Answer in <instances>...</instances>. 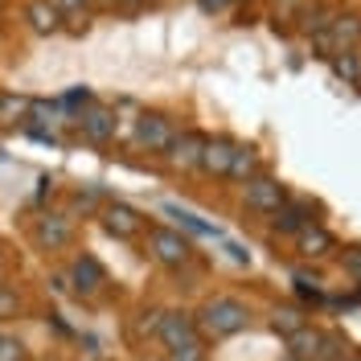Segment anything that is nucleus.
Returning <instances> with one entry per match:
<instances>
[{
	"instance_id": "f03ea898",
	"label": "nucleus",
	"mask_w": 361,
	"mask_h": 361,
	"mask_svg": "<svg viewBox=\"0 0 361 361\" xmlns=\"http://www.w3.org/2000/svg\"><path fill=\"white\" fill-rule=\"evenodd\" d=\"M152 247H157V259L169 263V267H177V263L189 259V243L180 238L177 230H152Z\"/></svg>"
},
{
	"instance_id": "0eeeda50",
	"label": "nucleus",
	"mask_w": 361,
	"mask_h": 361,
	"mask_svg": "<svg viewBox=\"0 0 361 361\" xmlns=\"http://www.w3.org/2000/svg\"><path fill=\"white\" fill-rule=\"evenodd\" d=\"M202 148H205V140L180 135V140L169 144V157H173V164H202Z\"/></svg>"
},
{
	"instance_id": "4468645a",
	"label": "nucleus",
	"mask_w": 361,
	"mask_h": 361,
	"mask_svg": "<svg viewBox=\"0 0 361 361\" xmlns=\"http://www.w3.org/2000/svg\"><path fill=\"white\" fill-rule=\"evenodd\" d=\"M164 209H169V214H173V218H177L180 226H189V230H193V234H205V238H209V234H214V238H218V230H214V226H205V222H197V218H193V214H185V209H177V205H164Z\"/></svg>"
},
{
	"instance_id": "f8f14e48",
	"label": "nucleus",
	"mask_w": 361,
	"mask_h": 361,
	"mask_svg": "<svg viewBox=\"0 0 361 361\" xmlns=\"http://www.w3.org/2000/svg\"><path fill=\"white\" fill-rule=\"evenodd\" d=\"M259 169V157L250 152V148H234V160H230V173L234 177H247V173H255Z\"/></svg>"
},
{
	"instance_id": "f3484780",
	"label": "nucleus",
	"mask_w": 361,
	"mask_h": 361,
	"mask_svg": "<svg viewBox=\"0 0 361 361\" xmlns=\"http://www.w3.org/2000/svg\"><path fill=\"white\" fill-rule=\"evenodd\" d=\"M333 33H337V42H353V37H357V33H361L357 17H341V21H337V29H333Z\"/></svg>"
},
{
	"instance_id": "9b49d317",
	"label": "nucleus",
	"mask_w": 361,
	"mask_h": 361,
	"mask_svg": "<svg viewBox=\"0 0 361 361\" xmlns=\"http://www.w3.org/2000/svg\"><path fill=\"white\" fill-rule=\"evenodd\" d=\"M74 275H78V288H87V292H94V288L103 283V267H99L94 259H78Z\"/></svg>"
},
{
	"instance_id": "393cba45",
	"label": "nucleus",
	"mask_w": 361,
	"mask_h": 361,
	"mask_svg": "<svg viewBox=\"0 0 361 361\" xmlns=\"http://www.w3.org/2000/svg\"><path fill=\"white\" fill-rule=\"evenodd\" d=\"M58 4H66V8H74V4H82V0H58Z\"/></svg>"
},
{
	"instance_id": "412c9836",
	"label": "nucleus",
	"mask_w": 361,
	"mask_h": 361,
	"mask_svg": "<svg viewBox=\"0 0 361 361\" xmlns=\"http://www.w3.org/2000/svg\"><path fill=\"white\" fill-rule=\"evenodd\" d=\"M21 345H13V341H0V361H21Z\"/></svg>"
},
{
	"instance_id": "5701e85b",
	"label": "nucleus",
	"mask_w": 361,
	"mask_h": 361,
	"mask_svg": "<svg viewBox=\"0 0 361 361\" xmlns=\"http://www.w3.org/2000/svg\"><path fill=\"white\" fill-rule=\"evenodd\" d=\"M202 8H205V13H222L226 0H202Z\"/></svg>"
},
{
	"instance_id": "6e6552de",
	"label": "nucleus",
	"mask_w": 361,
	"mask_h": 361,
	"mask_svg": "<svg viewBox=\"0 0 361 361\" xmlns=\"http://www.w3.org/2000/svg\"><path fill=\"white\" fill-rule=\"evenodd\" d=\"M107 230L119 234V238H132L135 230H140V218H135L128 205H111V209H107Z\"/></svg>"
},
{
	"instance_id": "7ed1b4c3",
	"label": "nucleus",
	"mask_w": 361,
	"mask_h": 361,
	"mask_svg": "<svg viewBox=\"0 0 361 361\" xmlns=\"http://www.w3.org/2000/svg\"><path fill=\"white\" fill-rule=\"evenodd\" d=\"M247 202L255 205V209H275V214H279V205H283V189H279L275 180L259 177V180H250L247 185Z\"/></svg>"
},
{
	"instance_id": "4be33fe9",
	"label": "nucleus",
	"mask_w": 361,
	"mask_h": 361,
	"mask_svg": "<svg viewBox=\"0 0 361 361\" xmlns=\"http://www.w3.org/2000/svg\"><path fill=\"white\" fill-rule=\"evenodd\" d=\"M87 99H90L87 90H70V94H66V103H70V107H74V103H87Z\"/></svg>"
},
{
	"instance_id": "ddd939ff",
	"label": "nucleus",
	"mask_w": 361,
	"mask_h": 361,
	"mask_svg": "<svg viewBox=\"0 0 361 361\" xmlns=\"http://www.w3.org/2000/svg\"><path fill=\"white\" fill-rule=\"evenodd\" d=\"M300 243H304V255H324V250L333 247V238H329L324 230H304Z\"/></svg>"
},
{
	"instance_id": "6ab92c4d",
	"label": "nucleus",
	"mask_w": 361,
	"mask_h": 361,
	"mask_svg": "<svg viewBox=\"0 0 361 361\" xmlns=\"http://www.w3.org/2000/svg\"><path fill=\"white\" fill-rule=\"evenodd\" d=\"M169 361H202V345H197V341H189V345H180Z\"/></svg>"
},
{
	"instance_id": "2eb2a0df",
	"label": "nucleus",
	"mask_w": 361,
	"mask_h": 361,
	"mask_svg": "<svg viewBox=\"0 0 361 361\" xmlns=\"http://www.w3.org/2000/svg\"><path fill=\"white\" fill-rule=\"evenodd\" d=\"M37 234H42V243H49V247H58V243H66L70 226H66V222H54V218H49V222H42V230H37Z\"/></svg>"
},
{
	"instance_id": "a211bd4d",
	"label": "nucleus",
	"mask_w": 361,
	"mask_h": 361,
	"mask_svg": "<svg viewBox=\"0 0 361 361\" xmlns=\"http://www.w3.org/2000/svg\"><path fill=\"white\" fill-rule=\"evenodd\" d=\"M279 230H304V209H283L279 218H275Z\"/></svg>"
},
{
	"instance_id": "1a4fd4ad",
	"label": "nucleus",
	"mask_w": 361,
	"mask_h": 361,
	"mask_svg": "<svg viewBox=\"0 0 361 361\" xmlns=\"http://www.w3.org/2000/svg\"><path fill=\"white\" fill-rule=\"evenodd\" d=\"M82 132H87L90 140H107V135L115 132V119L107 111H90L87 119H82Z\"/></svg>"
},
{
	"instance_id": "aec40b11",
	"label": "nucleus",
	"mask_w": 361,
	"mask_h": 361,
	"mask_svg": "<svg viewBox=\"0 0 361 361\" xmlns=\"http://www.w3.org/2000/svg\"><path fill=\"white\" fill-rule=\"evenodd\" d=\"M333 70H337L341 78H353V82H357V62H353L349 54H345V58H337V62H333Z\"/></svg>"
},
{
	"instance_id": "dca6fc26",
	"label": "nucleus",
	"mask_w": 361,
	"mask_h": 361,
	"mask_svg": "<svg viewBox=\"0 0 361 361\" xmlns=\"http://www.w3.org/2000/svg\"><path fill=\"white\" fill-rule=\"evenodd\" d=\"M300 324H304V320H300V312H292V308L275 312V329H283L288 337H292V333H300Z\"/></svg>"
},
{
	"instance_id": "9d476101",
	"label": "nucleus",
	"mask_w": 361,
	"mask_h": 361,
	"mask_svg": "<svg viewBox=\"0 0 361 361\" xmlns=\"http://www.w3.org/2000/svg\"><path fill=\"white\" fill-rule=\"evenodd\" d=\"M29 21H33V29L49 33V29H58V8L45 4V0H37V4H29Z\"/></svg>"
},
{
	"instance_id": "b1692460",
	"label": "nucleus",
	"mask_w": 361,
	"mask_h": 361,
	"mask_svg": "<svg viewBox=\"0 0 361 361\" xmlns=\"http://www.w3.org/2000/svg\"><path fill=\"white\" fill-rule=\"evenodd\" d=\"M349 267H353V271L361 275V250H353V255H349Z\"/></svg>"
},
{
	"instance_id": "20e7f679",
	"label": "nucleus",
	"mask_w": 361,
	"mask_h": 361,
	"mask_svg": "<svg viewBox=\"0 0 361 361\" xmlns=\"http://www.w3.org/2000/svg\"><path fill=\"white\" fill-rule=\"evenodd\" d=\"M157 333L173 349H180V345H189L193 341V320L189 316H177V312H169V316H160V324H157Z\"/></svg>"
},
{
	"instance_id": "39448f33",
	"label": "nucleus",
	"mask_w": 361,
	"mask_h": 361,
	"mask_svg": "<svg viewBox=\"0 0 361 361\" xmlns=\"http://www.w3.org/2000/svg\"><path fill=\"white\" fill-rule=\"evenodd\" d=\"M135 135H140V144H148V148H169V144H173V128H169V119H160V115H144Z\"/></svg>"
},
{
	"instance_id": "423d86ee",
	"label": "nucleus",
	"mask_w": 361,
	"mask_h": 361,
	"mask_svg": "<svg viewBox=\"0 0 361 361\" xmlns=\"http://www.w3.org/2000/svg\"><path fill=\"white\" fill-rule=\"evenodd\" d=\"M230 160H234V144L226 140H214L202 148V169H214V173H230Z\"/></svg>"
},
{
	"instance_id": "f257e3e1",
	"label": "nucleus",
	"mask_w": 361,
	"mask_h": 361,
	"mask_svg": "<svg viewBox=\"0 0 361 361\" xmlns=\"http://www.w3.org/2000/svg\"><path fill=\"white\" fill-rule=\"evenodd\" d=\"M202 324L214 337H230V333L247 329V308H243L238 300H214V304H205Z\"/></svg>"
}]
</instances>
